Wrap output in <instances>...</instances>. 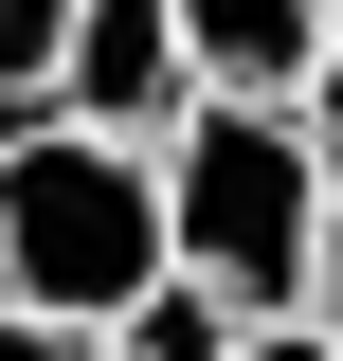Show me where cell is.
Segmentation results:
<instances>
[{
    "instance_id": "6da1fadb",
    "label": "cell",
    "mask_w": 343,
    "mask_h": 361,
    "mask_svg": "<svg viewBox=\"0 0 343 361\" xmlns=\"http://www.w3.org/2000/svg\"><path fill=\"white\" fill-rule=\"evenodd\" d=\"M163 253V127H0V307H73L109 325Z\"/></svg>"
},
{
    "instance_id": "7a4b0ae2",
    "label": "cell",
    "mask_w": 343,
    "mask_h": 361,
    "mask_svg": "<svg viewBox=\"0 0 343 361\" xmlns=\"http://www.w3.org/2000/svg\"><path fill=\"white\" fill-rule=\"evenodd\" d=\"M163 253L235 307H307V253H325V163H307L289 109L253 90H181L163 127Z\"/></svg>"
},
{
    "instance_id": "3957f363",
    "label": "cell",
    "mask_w": 343,
    "mask_h": 361,
    "mask_svg": "<svg viewBox=\"0 0 343 361\" xmlns=\"http://www.w3.org/2000/svg\"><path fill=\"white\" fill-rule=\"evenodd\" d=\"M54 109L73 127H181V90H199V54H181V0H73V37H54Z\"/></svg>"
},
{
    "instance_id": "277c9868",
    "label": "cell",
    "mask_w": 343,
    "mask_h": 361,
    "mask_svg": "<svg viewBox=\"0 0 343 361\" xmlns=\"http://www.w3.org/2000/svg\"><path fill=\"white\" fill-rule=\"evenodd\" d=\"M325 0H181V54H199V90H253V109H289L307 73H325Z\"/></svg>"
},
{
    "instance_id": "5b68a950",
    "label": "cell",
    "mask_w": 343,
    "mask_h": 361,
    "mask_svg": "<svg viewBox=\"0 0 343 361\" xmlns=\"http://www.w3.org/2000/svg\"><path fill=\"white\" fill-rule=\"evenodd\" d=\"M235 325H253L235 289H199V271H145L127 307H109V343H127V361H235Z\"/></svg>"
},
{
    "instance_id": "8992f818",
    "label": "cell",
    "mask_w": 343,
    "mask_h": 361,
    "mask_svg": "<svg viewBox=\"0 0 343 361\" xmlns=\"http://www.w3.org/2000/svg\"><path fill=\"white\" fill-rule=\"evenodd\" d=\"M54 37H73V0H0V109L54 73Z\"/></svg>"
},
{
    "instance_id": "52a82bcc",
    "label": "cell",
    "mask_w": 343,
    "mask_h": 361,
    "mask_svg": "<svg viewBox=\"0 0 343 361\" xmlns=\"http://www.w3.org/2000/svg\"><path fill=\"white\" fill-rule=\"evenodd\" d=\"M0 361H127V343L73 325V307H0Z\"/></svg>"
},
{
    "instance_id": "ba28073f",
    "label": "cell",
    "mask_w": 343,
    "mask_h": 361,
    "mask_svg": "<svg viewBox=\"0 0 343 361\" xmlns=\"http://www.w3.org/2000/svg\"><path fill=\"white\" fill-rule=\"evenodd\" d=\"M289 127H307V163H325V199H343V37H325V73L289 90Z\"/></svg>"
},
{
    "instance_id": "9c48e42d",
    "label": "cell",
    "mask_w": 343,
    "mask_h": 361,
    "mask_svg": "<svg viewBox=\"0 0 343 361\" xmlns=\"http://www.w3.org/2000/svg\"><path fill=\"white\" fill-rule=\"evenodd\" d=\"M235 361H343V343H325L307 307H253V325H235Z\"/></svg>"
},
{
    "instance_id": "30bf717a",
    "label": "cell",
    "mask_w": 343,
    "mask_h": 361,
    "mask_svg": "<svg viewBox=\"0 0 343 361\" xmlns=\"http://www.w3.org/2000/svg\"><path fill=\"white\" fill-rule=\"evenodd\" d=\"M307 325L343 343V199H325V253H307Z\"/></svg>"
},
{
    "instance_id": "8fae6325",
    "label": "cell",
    "mask_w": 343,
    "mask_h": 361,
    "mask_svg": "<svg viewBox=\"0 0 343 361\" xmlns=\"http://www.w3.org/2000/svg\"><path fill=\"white\" fill-rule=\"evenodd\" d=\"M325 18H343V0H325Z\"/></svg>"
}]
</instances>
